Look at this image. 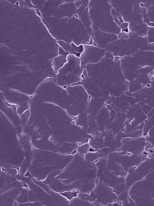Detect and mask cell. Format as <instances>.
Instances as JSON below:
<instances>
[{
  "label": "cell",
  "mask_w": 154,
  "mask_h": 206,
  "mask_svg": "<svg viewBox=\"0 0 154 206\" xmlns=\"http://www.w3.org/2000/svg\"><path fill=\"white\" fill-rule=\"evenodd\" d=\"M113 55L106 52L98 63L84 67V72L91 82L112 97L117 96L119 86L120 72L117 62Z\"/></svg>",
  "instance_id": "1"
},
{
  "label": "cell",
  "mask_w": 154,
  "mask_h": 206,
  "mask_svg": "<svg viewBox=\"0 0 154 206\" xmlns=\"http://www.w3.org/2000/svg\"><path fill=\"white\" fill-rule=\"evenodd\" d=\"M69 112L75 117L87 112L89 102V95L81 84L69 86Z\"/></svg>",
  "instance_id": "3"
},
{
  "label": "cell",
  "mask_w": 154,
  "mask_h": 206,
  "mask_svg": "<svg viewBox=\"0 0 154 206\" xmlns=\"http://www.w3.org/2000/svg\"></svg>",
  "instance_id": "10"
},
{
  "label": "cell",
  "mask_w": 154,
  "mask_h": 206,
  "mask_svg": "<svg viewBox=\"0 0 154 206\" xmlns=\"http://www.w3.org/2000/svg\"><path fill=\"white\" fill-rule=\"evenodd\" d=\"M66 61L60 71L61 84L69 86L80 82L84 68L81 65L79 57L69 54L66 57Z\"/></svg>",
  "instance_id": "2"
},
{
  "label": "cell",
  "mask_w": 154,
  "mask_h": 206,
  "mask_svg": "<svg viewBox=\"0 0 154 206\" xmlns=\"http://www.w3.org/2000/svg\"><path fill=\"white\" fill-rule=\"evenodd\" d=\"M105 49L92 45H83V50L79 56L82 66L84 67L99 62L104 56Z\"/></svg>",
  "instance_id": "4"
},
{
  "label": "cell",
  "mask_w": 154,
  "mask_h": 206,
  "mask_svg": "<svg viewBox=\"0 0 154 206\" xmlns=\"http://www.w3.org/2000/svg\"><path fill=\"white\" fill-rule=\"evenodd\" d=\"M101 156L99 152H88L85 155V159L87 161L91 162L95 161Z\"/></svg>",
  "instance_id": "7"
},
{
  "label": "cell",
  "mask_w": 154,
  "mask_h": 206,
  "mask_svg": "<svg viewBox=\"0 0 154 206\" xmlns=\"http://www.w3.org/2000/svg\"><path fill=\"white\" fill-rule=\"evenodd\" d=\"M69 200H72L77 196L78 192H66L60 193Z\"/></svg>",
  "instance_id": "8"
},
{
  "label": "cell",
  "mask_w": 154,
  "mask_h": 206,
  "mask_svg": "<svg viewBox=\"0 0 154 206\" xmlns=\"http://www.w3.org/2000/svg\"><path fill=\"white\" fill-rule=\"evenodd\" d=\"M90 198L91 201L94 200V197L99 200L100 202L103 204H107L112 202L116 200V195L111 190L105 185L100 184L98 185L94 192L90 195Z\"/></svg>",
  "instance_id": "5"
},
{
  "label": "cell",
  "mask_w": 154,
  "mask_h": 206,
  "mask_svg": "<svg viewBox=\"0 0 154 206\" xmlns=\"http://www.w3.org/2000/svg\"><path fill=\"white\" fill-rule=\"evenodd\" d=\"M153 73H154V68Z\"/></svg>",
  "instance_id": "9"
},
{
  "label": "cell",
  "mask_w": 154,
  "mask_h": 206,
  "mask_svg": "<svg viewBox=\"0 0 154 206\" xmlns=\"http://www.w3.org/2000/svg\"><path fill=\"white\" fill-rule=\"evenodd\" d=\"M90 146L89 143H84L78 146L77 151L78 154L80 155H85L88 152L90 149Z\"/></svg>",
  "instance_id": "6"
}]
</instances>
